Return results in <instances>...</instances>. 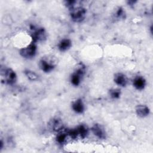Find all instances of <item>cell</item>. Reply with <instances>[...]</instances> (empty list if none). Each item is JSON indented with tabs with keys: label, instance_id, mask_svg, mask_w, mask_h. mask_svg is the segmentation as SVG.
<instances>
[{
	"label": "cell",
	"instance_id": "cell-10",
	"mask_svg": "<svg viewBox=\"0 0 153 153\" xmlns=\"http://www.w3.org/2000/svg\"><path fill=\"white\" fill-rule=\"evenodd\" d=\"M114 81L117 85L121 87H125L127 84V78L123 73L118 72L114 75Z\"/></svg>",
	"mask_w": 153,
	"mask_h": 153
},
{
	"label": "cell",
	"instance_id": "cell-6",
	"mask_svg": "<svg viewBox=\"0 0 153 153\" xmlns=\"http://www.w3.org/2000/svg\"><path fill=\"white\" fill-rule=\"evenodd\" d=\"M1 75L4 77L5 83L8 85H13L17 81V75L11 68H7L4 72L1 71Z\"/></svg>",
	"mask_w": 153,
	"mask_h": 153
},
{
	"label": "cell",
	"instance_id": "cell-13",
	"mask_svg": "<svg viewBox=\"0 0 153 153\" xmlns=\"http://www.w3.org/2000/svg\"><path fill=\"white\" fill-rule=\"evenodd\" d=\"M68 137H69V136L68 133V130L63 128L62 130L57 133L56 139V142L59 144L63 145L66 143Z\"/></svg>",
	"mask_w": 153,
	"mask_h": 153
},
{
	"label": "cell",
	"instance_id": "cell-15",
	"mask_svg": "<svg viewBox=\"0 0 153 153\" xmlns=\"http://www.w3.org/2000/svg\"><path fill=\"white\" fill-rule=\"evenodd\" d=\"M136 112L139 117L144 118L149 114L150 110L146 105H139L136 108Z\"/></svg>",
	"mask_w": 153,
	"mask_h": 153
},
{
	"label": "cell",
	"instance_id": "cell-12",
	"mask_svg": "<svg viewBox=\"0 0 153 153\" xmlns=\"http://www.w3.org/2000/svg\"><path fill=\"white\" fill-rule=\"evenodd\" d=\"M72 46V41L70 39L65 38L62 39L58 44L57 47L60 51L65 52L68 51Z\"/></svg>",
	"mask_w": 153,
	"mask_h": 153
},
{
	"label": "cell",
	"instance_id": "cell-18",
	"mask_svg": "<svg viewBox=\"0 0 153 153\" xmlns=\"http://www.w3.org/2000/svg\"><path fill=\"white\" fill-rule=\"evenodd\" d=\"M109 95L114 99H118L121 96V91L118 88H113L109 90Z\"/></svg>",
	"mask_w": 153,
	"mask_h": 153
},
{
	"label": "cell",
	"instance_id": "cell-11",
	"mask_svg": "<svg viewBox=\"0 0 153 153\" xmlns=\"http://www.w3.org/2000/svg\"><path fill=\"white\" fill-rule=\"evenodd\" d=\"M72 109L77 114H82L85 110L84 104L81 99L75 100L72 104Z\"/></svg>",
	"mask_w": 153,
	"mask_h": 153
},
{
	"label": "cell",
	"instance_id": "cell-1",
	"mask_svg": "<svg viewBox=\"0 0 153 153\" xmlns=\"http://www.w3.org/2000/svg\"><path fill=\"white\" fill-rule=\"evenodd\" d=\"M79 2L78 1L77 4ZM75 5L72 8L69 10L70 16L72 20L75 23H81L82 22L86 16V9L82 7L81 5Z\"/></svg>",
	"mask_w": 153,
	"mask_h": 153
},
{
	"label": "cell",
	"instance_id": "cell-5",
	"mask_svg": "<svg viewBox=\"0 0 153 153\" xmlns=\"http://www.w3.org/2000/svg\"><path fill=\"white\" fill-rule=\"evenodd\" d=\"M37 47L36 43L32 42L27 46L22 48L20 50V54L22 57L25 59H32L36 55Z\"/></svg>",
	"mask_w": 153,
	"mask_h": 153
},
{
	"label": "cell",
	"instance_id": "cell-17",
	"mask_svg": "<svg viewBox=\"0 0 153 153\" xmlns=\"http://www.w3.org/2000/svg\"><path fill=\"white\" fill-rule=\"evenodd\" d=\"M25 75L26 76V77L30 81H36L38 79L39 76L32 71H30L29 69H26L24 71Z\"/></svg>",
	"mask_w": 153,
	"mask_h": 153
},
{
	"label": "cell",
	"instance_id": "cell-3",
	"mask_svg": "<svg viewBox=\"0 0 153 153\" xmlns=\"http://www.w3.org/2000/svg\"><path fill=\"white\" fill-rule=\"evenodd\" d=\"M68 133L71 139H76L78 137H80L81 139H84L87 137L88 133V129L85 125L81 124L75 128L68 130Z\"/></svg>",
	"mask_w": 153,
	"mask_h": 153
},
{
	"label": "cell",
	"instance_id": "cell-14",
	"mask_svg": "<svg viewBox=\"0 0 153 153\" xmlns=\"http://www.w3.org/2000/svg\"><path fill=\"white\" fill-rule=\"evenodd\" d=\"M133 85L137 90H142L146 85V80L143 76H137L133 81Z\"/></svg>",
	"mask_w": 153,
	"mask_h": 153
},
{
	"label": "cell",
	"instance_id": "cell-2",
	"mask_svg": "<svg viewBox=\"0 0 153 153\" xmlns=\"http://www.w3.org/2000/svg\"><path fill=\"white\" fill-rule=\"evenodd\" d=\"M85 74V66L82 63H79L71 76V82L74 86H78Z\"/></svg>",
	"mask_w": 153,
	"mask_h": 153
},
{
	"label": "cell",
	"instance_id": "cell-7",
	"mask_svg": "<svg viewBox=\"0 0 153 153\" xmlns=\"http://www.w3.org/2000/svg\"><path fill=\"white\" fill-rule=\"evenodd\" d=\"M48 126L50 130L56 133L60 131L64 128L63 123L62 120L57 117L51 119L48 123Z\"/></svg>",
	"mask_w": 153,
	"mask_h": 153
},
{
	"label": "cell",
	"instance_id": "cell-4",
	"mask_svg": "<svg viewBox=\"0 0 153 153\" xmlns=\"http://www.w3.org/2000/svg\"><path fill=\"white\" fill-rule=\"evenodd\" d=\"M31 38L32 42L36 43L38 42H42L47 39V33L43 27H33L31 29Z\"/></svg>",
	"mask_w": 153,
	"mask_h": 153
},
{
	"label": "cell",
	"instance_id": "cell-16",
	"mask_svg": "<svg viewBox=\"0 0 153 153\" xmlns=\"http://www.w3.org/2000/svg\"><path fill=\"white\" fill-rule=\"evenodd\" d=\"M114 17L118 20L124 19L126 18V12L121 7H118V8L115 10Z\"/></svg>",
	"mask_w": 153,
	"mask_h": 153
},
{
	"label": "cell",
	"instance_id": "cell-19",
	"mask_svg": "<svg viewBox=\"0 0 153 153\" xmlns=\"http://www.w3.org/2000/svg\"><path fill=\"white\" fill-rule=\"evenodd\" d=\"M136 2V1H127V4L130 6L134 5Z\"/></svg>",
	"mask_w": 153,
	"mask_h": 153
},
{
	"label": "cell",
	"instance_id": "cell-9",
	"mask_svg": "<svg viewBox=\"0 0 153 153\" xmlns=\"http://www.w3.org/2000/svg\"><path fill=\"white\" fill-rule=\"evenodd\" d=\"M91 130L92 133L94 134V136H96L97 137H98L100 139H105L106 137L105 131L104 130L103 128L102 127L101 125L99 124H94Z\"/></svg>",
	"mask_w": 153,
	"mask_h": 153
},
{
	"label": "cell",
	"instance_id": "cell-8",
	"mask_svg": "<svg viewBox=\"0 0 153 153\" xmlns=\"http://www.w3.org/2000/svg\"><path fill=\"white\" fill-rule=\"evenodd\" d=\"M38 65L39 68L45 73L50 72L54 69L55 67L54 63L52 62L47 60L45 59H41L39 62Z\"/></svg>",
	"mask_w": 153,
	"mask_h": 153
}]
</instances>
